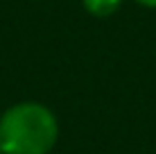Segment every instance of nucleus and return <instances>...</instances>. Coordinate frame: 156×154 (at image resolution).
<instances>
[{"label":"nucleus","instance_id":"1","mask_svg":"<svg viewBox=\"0 0 156 154\" xmlns=\"http://www.w3.org/2000/svg\"><path fill=\"white\" fill-rule=\"evenodd\" d=\"M59 138V123L50 107L41 102H18L0 116L2 154H50Z\"/></svg>","mask_w":156,"mask_h":154},{"label":"nucleus","instance_id":"2","mask_svg":"<svg viewBox=\"0 0 156 154\" xmlns=\"http://www.w3.org/2000/svg\"><path fill=\"white\" fill-rule=\"evenodd\" d=\"M82 5L88 14L98 16V18H106L120 9L122 0H82Z\"/></svg>","mask_w":156,"mask_h":154},{"label":"nucleus","instance_id":"3","mask_svg":"<svg viewBox=\"0 0 156 154\" xmlns=\"http://www.w3.org/2000/svg\"><path fill=\"white\" fill-rule=\"evenodd\" d=\"M133 2L143 5V7H149V9H156V0H133Z\"/></svg>","mask_w":156,"mask_h":154},{"label":"nucleus","instance_id":"4","mask_svg":"<svg viewBox=\"0 0 156 154\" xmlns=\"http://www.w3.org/2000/svg\"><path fill=\"white\" fill-rule=\"evenodd\" d=\"M0 154H2V152H0Z\"/></svg>","mask_w":156,"mask_h":154}]
</instances>
